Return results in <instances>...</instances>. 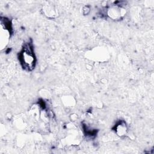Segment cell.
I'll return each instance as SVG.
<instances>
[{
	"label": "cell",
	"mask_w": 154,
	"mask_h": 154,
	"mask_svg": "<svg viewBox=\"0 0 154 154\" xmlns=\"http://www.w3.org/2000/svg\"><path fill=\"white\" fill-rule=\"evenodd\" d=\"M19 60L25 69L32 70L35 66V57L34 56L32 47L29 45H26L20 54Z\"/></svg>",
	"instance_id": "1"
},
{
	"label": "cell",
	"mask_w": 154,
	"mask_h": 154,
	"mask_svg": "<svg viewBox=\"0 0 154 154\" xmlns=\"http://www.w3.org/2000/svg\"><path fill=\"white\" fill-rule=\"evenodd\" d=\"M116 131L117 134L120 136L124 135L126 134L127 128L124 122H120L116 126Z\"/></svg>",
	"instance_id": "2"
}]
</instances>
